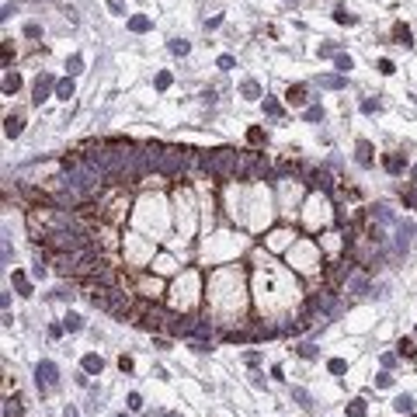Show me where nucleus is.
Segmentation results:
<instances>
[{"label": "nucleus", "instance_id": "obj_47", "mask_svg": "<svg viewBox=\"0 0 417 417\" xmlns=\"http://www.w3.org/2000/svg\"><path fill=\"white\" fill-rule=\"evenodd\" d=\"M119 368H122V372H132V358L122 355V358H119Z\"/></svg>", "mask_w": 417, "mask_h": 417}, {"label": "nucleus", "instance_id": "obj_17", "mask_svg": "<svg viewBox=\"0 0 417 417\" xmlns=\"http://www.w3.org/2000/svg\"><path fill=\"white\" fill-rule=\"evenodd\" d=\"M365 414H368V407H365V400H362V396H355V400L344 407V417H365Z\"/></svg>", "mask_w": 417, "mask_h": 417}, {"label": "nucleus", "instance_id": "obj_29", "mask_svg": "<svg viewBox=\"0 0 417 417\" xmlns=\"http://www.w3.org/2000/svg\"><path fill=\"white\" fill-rule=\"evenodd\" d=\"M14 289H18L21 295H31V285H28V278H25L21 271H14Z\"/></svg>", "mask_w": 417, "mask_h": 417}, {"label": "nucleus", "instance_id": "obj_12", "mask_svg": "<svg viewBox=\"0 0 417 417\" xmlns=\"http://www.w3.org/2000/svg\"><path fill=\"white\" fill-rule=\"evenodd\" d=\"M292 400L306 410V414H313V396H310V390H302V386H292Z\"/></svg>", "mask_w": 417, "mask_h": 417}, {"label": "nucleus", "instance_id": "obj_8", "mask_svg": "<svg viewBox=\"0 0 417 417\" xmlns=\"http://www.w3.org/2000/svg\"><path fill=\"white\" fill-rule=\"evenodd\" d=\"M355 160H358V167H372L375 164V149H372L368 139H358L355 143Z\"/></svg>", "mask_w": 417, "mask_h": 417}, {"label": "nucleus", "instance_id": "obj_34", "mask_svg": "<svg viewBox=\"0 0 417 417\" xmlns=\"http://www.w3.org/2000/svg\"><path fill=\"white\" fill-rule=\"evenodd\" d=\"M375 386H379V390H390V386H393V375H390V372H379V375H375Z\"/></svg>", "mask_w": 417, "mask_h": 417}, {"label": "nucleus", "instance_id": "obj_19", "mask_svg": "<svg viewBox=\"0 0 417 417\" xmlns=\"http://www.w3.org/2000/svg\"><path fill=\"white\" fill-rule=\"evenodd\" d=\"M240 94H244L247 101H257V98H261V84H257V80H244V84H240Z\"/></svg>", "mask_w": 417, "mask_h": 417}, {"label": "nucleus", "instance_id": "obj_4", "mask_svg": "<svg viewBox=\"0 0 417 417\" xmlns=\"http://www.w3.org/2000/svg\"><path fill=\"white\" fill-rule=\"evenodd\" d=\"M35 386H39L42 393H52L59 386V368H56V362L42 358L39 365H35Z\"/></svg>", "mask_w": 417, "mask_h": 417}, {"label": "nucleus", "instance_id": "obj_11", "mask_svg": "<svg viewBox=\"0 0 417 417\" xmlns=\"http://www.w3.org/2000/svg\"><path fill=\"white\" fill-rule=\"evenodd\" d=\"M80 365H84V372H87V375H101V368H104V358L91 351V355H84V358H80Z\"/></svg>", "mask_w": 417, "mask_h": 417}, {"label": "nucleus", "instance_id": "obj_50", "mask_svg": "<svg viewBox=\"0 0 417 417\" xmlns=\"http://www.w3.org/2000/svg\"><path fill=\"white\" fill-rule=\"evenodd\" d=\"M414 184H417V167H414Z\"/></svg>", "mask_w": 417, "mask_h": 417}, {"label": "nucleus", "instance_id": "obj_42", "mask_svg": "<svg viewBox=\"0 0 417 417\" xmlns=\"http://www.w3.org/2000/svg\"><path fill=\"white\" fill-rule=\"evenodd\" d=\"M153 348H157V351H171V341H167V337H153Z\"/></svg>", "mask_w": 417, "mask_h": 417}, {"label": "nucleus", "instance_id": "obj_30", "mask_svg": "<svg viewBox=\"0 0 417 417\" xmlns=\"http://www.w3.org/2000/svg\"><path fill=\"white\" fill-rule=\"evenodd\" d=\"M295 351H299L302 358H317V344H313V341H302V344H299Z\"/></svg>", "mask_w": 417, "mask_h": 417}, {"label": "nucleus", "instance_id": "obj_39", "mask_svg": "<svg viewBox=\"0 0 417 417\" xmlns=\"http://www.w3.org/2000/svg\"><path fill=\"white\" fill-rule=\"evenodd\" d=\"M25 35H28V39H39V35H42V28L31 21V25H25Z\"/></svg>", "mask_w": 417, "mask_h": 417}, {"label": "nucleus", "instance_id": "obj_26", "mask_svg": "<svg viewBox=\"0 0 417 417\" xmlns=\"http://www.w3.org/2000/svg\"><path fill=\"white\" fill-rule=\"evenodd\" d=\"M334 66H337V73H348V70H355V63H351V56H334Z\"/></svg>", "mask_w": 417, "mask_h": 417}, {"label": "nucleus", "instance_id": "obj_43", "mask_svg": "<svg viewBox=\"0 0 417 417\" xmlns=\"http://www.w3.org/2000/svg\"><path fill=\"white\" fill-rule=\"evenodd\" d=\"M233 63H237L233 56H219V70H233Z\"/></svg>", "mask_w": 417, "mask_h": 417}, {"label": "nucleus", "instance_id": "obj_28", "mask_svg": "<svg viewBox=\"0 0 417 417\" xmlns=\"http://www.w3.org/2000/svg\"><path fill=\"white\" fill-rule=\"evenodd\" d=\"M302 115H306V122H323V108H320V104H310Z\"/></svg>", "mask_w": 417, "mask_h": 417}, {"label": "nucleus", "instance_id": "obj_16", "mask_svg": "<svg viewBox=\"0 0 417 417\" xmlns=\"http://www.w3.org/2000/svg\"><path fill=\"white\" fill-rule=\"evenodd\" d=\"M393 39H396L403 49H410V46H414V35H410V28H407V25H393Z\"/></svg>", "mask_w": 417, "mask_h": 417}, {"label": "nucleus", "instance_id": "obj_40", "mask_svg": "<svg viewBox=\"0 0 417 417\" xmlns=\"http://www.w3.org/2000/svg\"><path fill=\"white\" fill-rule=\"evenodd\" d=\"M244 362L254 368V365H261V355H257V351H244Z\"/></svg>", "mask_w": 417, "mask_h": 417}, {"label": "nucleus", "instance_id": "obj_3", "mask_svg": "<svg viewBox=\"0 0 417 417\" xmlns=\"http://www.w3.org/2000/svg\"><path fill=\"white\" fill-rule=\"evenodd\" d=\"M188 149H181V146H157V171L160 174H177V171H184L188 167Z\"/></svg>", "mask_w": 417, "mask_h": 417}, {"label": "nucleus", "instance_id": "obj_23", "mask_svg": "<svg viewBox=\"0 0 417 417\" xmlns=\"http://www.w3.org/2000/svg\"><path fill=\"white\" fill-rule=\"evenodd\" d=\"M396 355H403V358H414V355H417V348H414V341H410V337H403L400 344H396Z\"/></svg>", "mask_w": 417, "mask_h": 417}, {"label": "nucleus", "instance_id": "obj_22", "mask_svg": "<svg viewBox=\"0 0 417 417\" xmlns=\"http://www.w3.org/2000/svg\"><path fill=\"white\" fill-rule=\"evenodd\" d=\"M56 98H63V101H70V98H73V80H70V77L56 84Z\"/></svg>", "mask_w": 417, "mask_h": 417}, {"label": "nucleus", "instance_id": "obj_14", "mask_svg": "<svg viewBox=\"0 0 417 417\" xmlns=\"http://www.w3.org/2000/svg\"><path fill=\"white\" fill-rule=\"evenodd\" d=\"M383 167H386L390 174H403V167H407V160H403L400 153H386V157H383Z\"/></svg>", "mask_w": 417, "mask_h": 417}, {"label": "nucleus", "instance_id": "obj_37", "mask_svg": "<svg viewBox=\"0 0 417 417\" xmlns=\"http://www.w3.org/2000/svg\"><path fill=\"white\" fill-rule=\"evenodd\" d=\"M403 202H407L410 209H417V188H407V192H403Z\"/></svg>", "mask_w": 417, "mask_h": 417}, {"label": "nucleus", "instance_id": "obj_15", "mask_svg": "<svg viewBox=\"0 0 417 417\" xmlns=\"http://www.w3.org/2000/svg\"><path fill=\"white\" fill-rule=\"evenodd\" d=\"M320 87H327V91H341V87H344V73H323V77H320Z\"/></svg>", "mask_w": 417, "mask_h": 417}, {"label": "nucleus", "instance_id": "obj_6", "mask_svg": "<svg viewBox=\"0 0 417 417\" xmlns=\"http://www.w3.org/2000/svg\"><path fill=\"white\" fill-rule=\"evenodd\" d=\"M302 177H306V184H310V188H320V192H330V188H334L330 174H327V171H320V167H310Z\"/></svg>", "mask_w": 417, "mask_h": 417}, {"label": "nucleus", "instance_id": "obj_36", "mask_svg": "<svg viewBox=\"0 0 417 417\" xmlns=\"http://www.w3.org/2000/svg\"><path fill=\"white\" fill-rule=\"evenodd\" d=\"M153 84H157V91H167V87H171V73H167V70H164V73H157V80H153Z\"/></svg>", "mask_w": 417, "mask_h": 417}, {"label": "nucleus", "instance_id": "obj_10", "mask_svg": "<svg viewBox=\"0 0 417 417\" xmlns=\"http://www.w3.org/2000/svg\"><path fill=\"white\" fill-rule=\"evenodd\" d=\"M285 101H289V104H295V108H302V104L310 101V98H306V84H292V87L285 91Z\"/></svg>", "mask_w": 417, "mask_h": 417}, {"label": "nucleus", "instance_id": "obj_27", "mask_svg": "<svg viewBox=\"0 0 417 417\" xmlns=\"http://www.w3.org/2000/svg\"><path fill=\"white\" fill-rule=\"evenodd\" d=\"M264 111H268L271 119H282V104H278L275 98H264Z\"/></svg>", "mask_w": 417, "mask_h": 417}, {"label": "nucleus", "instance_id": "obj_9", "mask_svg": "<svg viewBox=\"0 0 417 417\" xmlns=\"http://www.w3.org/2000/svg\"><path fill=\"white\" fill-rule=\"evenodd\" d=\"M348 292H355V295H368V292H372V282H368L365 275H348Z\"/></svg>", "mask_w": 417, "mask_h": 417}, {"label": "nucleus", "instance_id": "obj_2", "mask_svg": "<svg viewBox=\"0 0 417 417\" xmlns=\"http://www.w3.org/2000/svg\"><path fill=\"white\" fill-rule=\"evenodd\" d=\"M91 302H94L98 310L111 313V317H125V313H132V295L122 292V289H115V285H101V289H94V292H91Z\"/></svg>", "mask_w": 417, "mask_h": 417}, {"label": "nucleus", "instance_id": "obj_1", "mask_svg": "<svg viewBox=\"0 0 417 417\" xmlns=\"http://www.w3.org/2000/svg\"><path fill=\"white\" fill-rule=\"evenodd\" d=\"M202 171L209 177H240V153L237 149H212L202 157Z\"/></svg>", "mask_w": 417, "mask_h": 417}, {"label": "nucleus", "instance_id": "obj_5", "mask_svg": "<svg viewBox=\"0 0 417 417\" xmlns=\"http://www.w3.org/2000/svg\"><path fill=\"white\" fill-rule=\"evenodd\" d=\"M56 84H59V80L52 77V73H42V77L35 80V87H31V101H35V104H42V101L56 91Z\"/></svg>", "mask_w": 417, "mask_h": 417}, {"label": "nucleus", "instance_id": "obj_18", "mask_svg": "<svg viewBox=\"0 0 417 417\" xmlns=\"http://www.w3.org/2000/svg\"><path fill=\"white\" fill-rule=\"evenodd\" d=\"M129 31H136V35L149 31V18H146V14H132V18H129Z\"/></svg>", "mask_w": 417, "mask_h": 417}, {"label": "nucleus", "instance_id": "obj_25", "mask_svg": "<svg viewBox=\"0 0 417 417\" xmlns=\"http://www.w3.org/2000/svg\"><path fill=\"white\" fill-rule=\"evenodd\" d=\"M334 21H337V25H355L358 18H355L351 11H344V7H337V11H334Z\"/></svg>", "mask_w": 417, "mask_h": 417}, {"label": "nucleus", "instance_id": "obj_38", "mask_svg": "<svg viewBox=\"0 0 417 417\" xmlns=\"http://www.w3.org/2000/svg\"><path fill=\"white\" fill-rule=\"evenodd\" d=\"M108 11L111 14H125V4H122V0H108Z\"/></svg>", "mask_w": 417, "mask_h": 417}, {"label": "nucleus", "instance_id": "obj_35", "mask_svg": "<svg viewBox=\"0 0 417 417\" xmlns=\"http://www.w3.org/2000/svg\"><path fill=\"white\" fill-rule=\"evenodd\" d=\"M80 66H84V59H80V56H70V59H66V70H70V77H73V73H80Z\"/></svg>", "mask_w": 417, "mask_h": 417}, {"label": "nucleus", "instance_id": "obj_44", "mask_svg": "<svg viewBox=\"0 0 417 417\" xmlns=\"http://www.w3.org/2000/svg\"><path fill=\"white\" fill-rule=\"evenodd\" d=\"M42 275H46V261H39V264L31 268V278H42Z\"/></svg>", "mask_w": 417, "mask_h": 417}, {"label": "nucleus", "instance_id": "obj_31", "mask_svg": "<svg viewBox=\"0 0 417 417\" xmlns=\"http://www.w3.org/2000/svg\"><path fill=\"white\" fill-rule=\"evenodd\" d=\"M188 49H192V46H188L184 39H171V52L174 56H188Z\"/></svg>", "mask_w": 417, "mask_h": 417}, {"label": "nucleus", "instance_id": "obj_33", "mask_svg": "<svg viewBox=\"0 0 417 417\" xmlns=\"http://www.w3.org/2000/svg\"><path fill=\"white\" fill-rule=\"evenodd\" d=\"M327 368H330L334 375H341V372L348 368V362H344V358H330V362H327Z\"/></svg>", "mask_w": 417, "mask_h": 417}, {"label": "nucleus", "instance_id": "obj_45", "mask_svg": "<svg viewBox=\"0 0 417 417\" xmlns=\"http://www.w3.org/2000/svg\"><path fill=\"white\" fill-rule=\"evenodd\" d=\"M320 56H337V46H334V42H327V46H320Z\"/></svg>", "mask_w": 417, "mask_h": 417}, {"label": "nucleus", "instance_id": "obj_13", "mask_svg": "<svg viewBox=\"0 0 417 417\" xmlns=\"http://www.w3.org/2000/svg\"><path fill=\"white\" fill-rule=\"evenodd\" d=\"M21 129H25L21 115H7V119H4V132H7V139H18V136H21Z\"/></svg>", "mask_w": 417, "mask_h": 417}, {"label": "nucleus", "instance_id": "obj_51", "mask_svg": "<svg viewBox=\"0 0 417 417\" xmlns=\"http://www.w3.org/2000/svg\"><path fill=\"white\" fill-rule=\"evenodd\" d=\"M119 417H129V414H119Z\"/></svg>", "mask_w": 417, "mask_h": 417}, {"label": "nucleus", "instance_id": "obj_32", "mask_svg": "<svg viewBox=\"0 0 417 417\" xmlns=\"http://www.w3.org/2000/svg\"><path fill=\"white\" fill-rule=\"evenodd\" d=\"M379 108H383V101H379V98H368V101H362V111H365V115H372V111H379Z\"/></svg>", "mask_w": 417, "mask_h": 417}, {"label": "nucleus", "instance_id": "obj_41", "mask_svg": "<svg viewBox=\"0 0 417 417\" xmlns=\"http://www.w3.org/2000/svg\"><path fill=\"white\" fill-rule=\"evenodd\" d=\"M129 410H143V396L139 393H129Z\"/></svg>", "mask_w": 417, "mask_h": 417}, {"label": "nucleus", "instance_id": "obj_46", "mask_svg": "<svg viewBox=\"0 0 417 417\" xmlns=\"http://www.w3.org/2000/svg\"><path fill=\"white\" fill-rule=\"evenodd\" d=\"M247 139H250V143H264V132H261V129H250Z\"/></svg>", "mask_w": 417, "mask_h": 417}, {"label": "nucleus", "instance_id": "obj_48", "mask_svg": "<svg viewBox=\"0 0 417 417\" xmlns=\"http://www.w3.org/2000/svg\"><path fill=\"white\" fill-rule=\"evenodd\" d=\"M379 73H386V77H390V73H393V63H390V59H383V63H379Z\"/></svg>", "mask_w": 417, "mask_h": 417}, {"label": "nucleus", "instance_id": "obj_49", "mask_svg": "<svg viewBox=\"0 0 417 417\" xmlns=\"http://www.w3.org/2000/svg\"><path fill=\"white\" fill-rule=\"evenodd\" d=\"M63 417H80V410H77V407H73V403H70V407L63 410Z\"/></svg>", "mask_w": 417, "mask_h": 417}, {"label": "nucleus", "instance_id": "obj_20", "mask_svg": "<svg viewBox=\"0 0 417 417\" xmlns=\"http://www.w3.org/2000/svg\"><path fill=\"white\" fill-rule=\"evenodd\" d=\"M393 407H396V414H414V396L410 393H400L393 400Z\"/></svg>", "mask_w": 417, "mask_h": 417}, {"label": "nucleus", "instance_id": "obj_21", "mask_svg": "<svg viewBox=\"0 0 417 417\" xmlns=\"http://www.w3.org/2000/svg\"><path fill=\"white\" fill-rule=\"evenodd\" d=\"M63 327H66L70 334H77V330H84V317H80V313H66V317H63Z\"/></svg>", "mask_w": 417, "mask_h": 417}, {"label": "nucleus", "instance_id": "obj_7", "mask_svg": "<svg viewBox=\"0 0 417 417\" xmlns=\"http://www.w3.org/2000/svg\"><path fill=\"white\" fill-rule=\"evenodd\" d=\"M87 282H98V285H111V282H115V271L108 268V261H94V268H91Z\"/></svg>", "mask_w": 417, "mask_h": 417}, {"label": "nucleus", "instance_id": "obj_24", "mask_svg": "<svg viewBox=\"0 0 417 417\" xmlns=\"http://www.w3.org/2000/svg\"><path fill=\"white\" fill-rule=\"evenodd\" d=\"M18 87H21V77H18V73H11V70H7V77H4V94H14Z\"/></svg>", "mask_w": 417, "mask_h": 417}]
</instances>
